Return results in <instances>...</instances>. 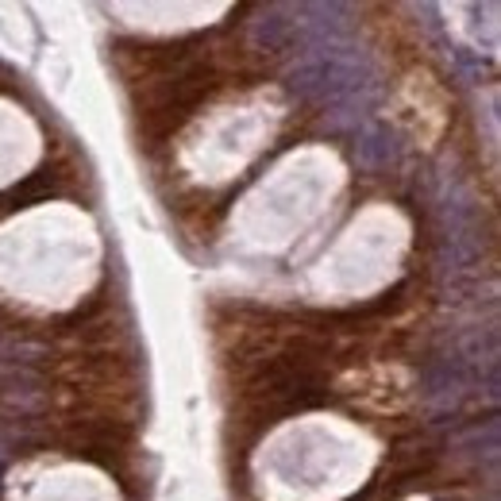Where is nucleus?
I'll return each instance as SVG.
<instances>
[{
	"mask_svg": "<svg viewBox=\"0 0 501 501\" xmlns=\"http://www.w3.org/2000/svg\"><path fill=\"white\" fill-rule=\"evenodd\" d=\"M127 440H132V428L112 417H78L66 424V451L74 459L97 463L100 470H116V475H124Z\"/></svg>",
	"mask_w": 501,
	"mask_h": 501,
	"instance_id": "f03ea898",
	"label": "nucleus"
},
{
	"mask_svg": "<svg viewBox=\"0 0 501 501\" xmlns=\"http://www.w3.org/2000/svg\"><path fill=\"white\" fill-rule=\"evenodd\" d=\"M401 154V143L385 124H370L363 127L359 147H355V159H359L363 170H390Z\"/></svg>",
	"mask_w": 501,
	"mask_h": 501,
	"instance_id": "7ed1b4c3",
	"label": "nucleus"
},
{
	"mask_svg": "<svg viewBox=\"0 0 501 501\" xmlns=\"http://www.w3.org/2000/svg\"><path fill=\"white\" fill-rule=\"evenodd\" d=\"M251 35L263 51H285L293 39V20H282V8H266L263 20H255Z\"/></svg>",
	"mask_w": 501,
	"mask_h": 501,
	"instance_id": "39448f33",
	"label": "nucleus"
},
{
	"mask_svg": "<svg viewBox=\"0 0 501 501\" xmlns=\"http://www.w3.org/2000/svg\"><path fill=\"white\" fill-rule=\"evenodd\" d=\"M54 193H59V185H54L51 170H35V174H27L20 185H12L8 193H0V217L32 209V205H39V200H51Z\"/></svg>",
	"mask_w": 501,
	"mask_h": 501,
	"instance_id": "20e7f679",
	"label": "nucleus"
},
{
	"mask_svg": "<svg viewBox=\"0 0 501 501\" xmlns=\"http://www.w3.org/2000/svg\"><path fill=\"white\" fill-rule=\"evenodd\" d=\"M217 89H220L217 66L190 62V66L174 70V74H166L162 85L154 89L151 108H143L139 132L147 135V139H170Z\"/></svg>",
	"mask_w": 501,
	"mask_h": 501,
	"instance_id": "f257e3e1",
	"label": "nucleus"
}]
</instances>
